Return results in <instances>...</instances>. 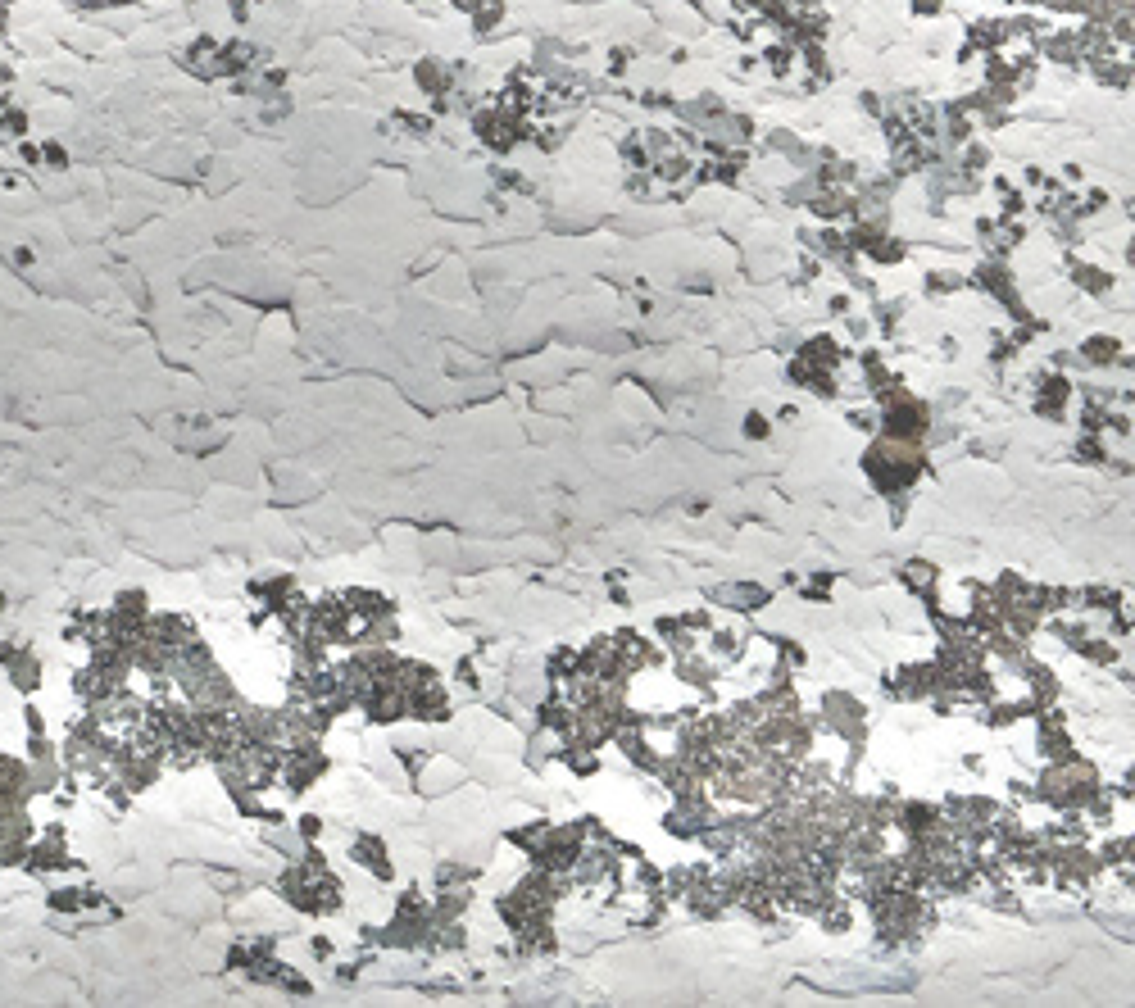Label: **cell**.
<instances>
[{
  "label": "cell",
  "instance_id": "cell-2",
  "mask_svg": "<svg viewBox=\"0 0 1135 1008\" xmlns=\"http://www.w3.org/2000/svg\"><path fill=\"white\" fill-rule=\"evenodd\" d=\"M23 727H28V736H46V713L32 700H23Z\"/></svg>",
  "mask_w": 1135,
  "mask_h": 1008
},
{
  "label": "cell",
  "instance_id": "cell-1",
  "mask_svg": "<svg viewBox=\"0 0 1135 1008\" xmlns=\"http://www.w3.org/2000/svg\"><path fill=\"white\" fill-rule=\"evenodd\" d=\"M0 672H5L10 691L23 695V700H32V695L41 691V677H46V672H41V654L28 650V645H19V650L5 659V668H0Z\"/></svg>",
  "mask_w": 1135,
  "mask_h": 1008
},
{
  "label": "cell",
  "instance_id": "cell-4",
  "mask_svg": "<svg viewBox=\"0 0 1135 1008\" xmlns=\"http://www.w3.org/2000/svg\"><path fill=\"white\" fill-rule=\"evenodd\" d=\"M5 609H10V600H5V591H0V613H5Z\"/></svg>",
  "mask_w": 1135,
  "mask_h": 1008
},
{
  "label": "cell",
  "instance_id": "cell-3",
  "mask_svg": "<svg viewBox=\"0 0 1135 1008\" xmlns=\"http://www.w3.org/2000/svg\"><path fill=\"white\" fill-rule=\"evenodd\" d=\"M14 650H19V641H14V636H10V641H0V668H5V659H10Z\"/></svg>",
  "mask_w": 1135,
  "mask_h": 1008
}]
</instances>
